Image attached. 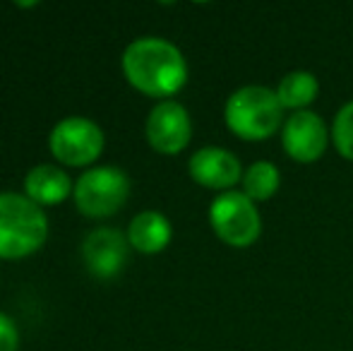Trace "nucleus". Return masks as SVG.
Wrapping results in <instances>:
<instances>
[{
    "label": "nucleus",
    "mask_w": 353,
    "mask_h": 351,
    "mask_svg": "<svg viewBox=\"0 0 353 351\" xmlns=\"http://www.w3.org/2000/svg\"><path fill=\"white\" fill-rule=\"evenodd\" d=\"M123 75L137 92L166 101L188 82V63L176 43L161 37H140L123 51Z\"/></svg>",
    "instance_id": "nucleus-1"
},
{
    "label": "nucleus",
    "mask_w": 353,
    "mask_h": 351,
    "mask_svg": "<svg viewBox=\"0 0 353 351\" xmlns=\"http://www.w3.org/2000/svg\"><path fill=\"white\" fill-rule=\"evenodd\" d=\"M48 239V217L19 192H0V260L34 255Z\"/></svg>",
    "instance_id": "nucleus-2"
},
{
    "label": "nucleus",
    "mask_w": 353,
    "mask_h": 351,
    "mask_svg": "<svg viewBox=\"0 0 353 351\" xmlns=\"http://www.w3.org/2000/svg\"><path fill=\"white\" fill-rule=\"evenodd\" d=\"M283 111L274 89L262 85L241 87L228 97L223 118L233 135L248 142H262L283 128Z\"/></svg>",
    "instance_id": "nucleus-3"
},
{
    "label": "nucleus",
    "mask_w": 353,
    "mask_h": 351,
    "mask_svg": "<svg viewBox=\"0 0 353 351\" xmlns=\"http://www.w3.org/2000/svg\"><path fill=\"white\" fill-rule=\"evenodd\" d=\"M74 205L89 219H106L130 197V178L118 166H94L74 183Z\"/></svg>",
    "instance_id": "nucleus-4"
},
{
    "label": "nucleus",
    "mask_w": 353,
    "mask_h": 351,
    "mask_svg": "<svg viewBox=\"0 0 353 351\" xmlns=\"http://www.w3.org/2000/svg\"><path fill=\"white\" fill-rule=\"evenodd\" d=\"M210 224L223 243L233 248H248L260 239L262 217L255 202L243 190H226L212 200Z\"/></svg>",
    "instance_id": "nucleus-5"
},
{
    "label": "nucleus",
    "mask_w": 353,
    "mask_h": 351,
    "mask_svg": "<svg viewBox=\"0 0 353 351\" xmlns=\"http://www.w3.org/2000/svg\"><path fill=\"white\" fill-rule=\"evenodd\" d=\"M106 137L103 130L84 116H68L53 126L48 150L65 166H89L101 157Z\"/></svg>",
    "instance_id": "nucleus-6"
},
{
    "label": "nucleus",
    "mask_w": 353,
    "mask_h": 351,
    "mask_svg": "<svg viewBox=\"0 0 353 351\" xmlns=\"http://www.w3.org/2000/svg\"><path fill=\"white\" fill-rule=\"evenodd\" d=\"M144 135L152 150L159 154H178L190 145L192 137V121L190 113L183 103L166 99L159 101L157 106L149 111L147 123H144Z\"/></svg>",
    "instance_id": "nucleus-7"
},
{
    "label": "nucleus",
    "mask_w": 353,
    "mask_h": 351,
    "mask_svg": "<svg viewBox=\"0 0 353 351\" xmlns=\"http://www.w3.org/2000/svg\"><path fill=\"white\" fill-rule=\"evenodd\" d=\"M281 145L283 152L293 161L312 164L327 152L330 145V130L327 123L312 111H296L283 121L281 128Z\"/></svg>",
    "instance_id": "nucleus-8"
},
{
    "label": "nucleus",
    "mask_w": 353,
    "mask_h": 351,
    "mask_svg": "<svg viewBox=\"0 0 353 351\" xmlns=\"http://www.w3.org/2000/svg\"><path fill=\"white\" fill-rule=\"evenodd\" d=\"M130 258V241L128 234H121L118 229H94L82 241V263L89 274L99 279H113L128 265Z\"/></svg>",
    "instance_id": "nucleus-9"
},
{
    "label": "nucleus",
    "mask_w": 353,
    "mask_h": 351,
    "mask_svg": "<svg viewBox=\"0 0 353 351\" xmlns=\"http://www.w3.org/2000/svg\"><path fill=\"white\" fill-rule=\"evenodd\" d=\"M188 171L195 183L212 190H231L238 181H243V166L236 154L223 147H202L188 161Z\"/></svg>",
    "instance_id": "nucleus-10"
},
{
    "label": "nucleus",
    "mask_w": 353,
    "mask_h": 351,
    "mask_svg": "<svg viewBox=\"0 0 353 351\" xmlns=\"http://www.w3.org/2000/svg\"><path fill=\"white\" fill-rule=\"evenodd\" d=\"M72 190L74 185L70 176L61 166L39 164L29 169V174L24 176V195L32 202H37L39 207L61 205L72 195Z\"/></svg>",
    "instance_id": "nucleus-11"
},
{
    "label": "nucleus",
    "mask_w": 353,
    "mask_h": 351,
    "mask_svg": "<svg viewBox=\"0 0 353 351\" xmlns=\"http://www.w3.org/2000/svg\"><path fill=\"white\" fill-rule=\"evenodd\" d=\"M171 221L157 210L140 212L137 217H132L130 226H128V241L130 248L137 250L142 255H157L171 243Z\"/></svg>",
    "instance_id": "nucleus-12"
},
{
    "label": "nucleus",
    "mask_w": 353,
    "mask_h": 351,
    "mask_svg": "<svg viewBox=\"0 0 353 351\" xmlns=\"http://www.w3.org/2000/svg\"><path fill=\"white\" fill-rule=\"evenodd\" d=\"M320 94V82L312 72L307 70H293L281 77L279 87H276V97H279L283 108L296 111H305Z\"/></svg>",
    "instance_id": "nucleus-13"
},
{
    "label": "nucleus",
    "mask_w": 353,
    "mask_h": 351,
    "mask_svg": "<svg viewBox=\"0 0 353 351\" xmlns=\"http://www.w3.org/2000/svg\"><path fill=\"white\" fill-rule=\"evenodd\" d=\"M243 192L252 202H265L276 195L281 185V174L272 161H255L243 171Z\"/></svg>",
    "instance_id": "nucleus-14"
},
{
    "label": "nucleus",
    "mask_w": 353,
    "mask_h": 351,
    "mask_svg": "<svg viewBox=\"0 0 353 351\" xmlns=\"http://www.w3.org/2000/svg\"><path fill=\"white\" fill-rule=\"evenodd\" d=\"M332 142L344 159L353 161V101L344 103L336 113L332 126Z\"/></svg>",
    "instance_id": "nucleus-15"
},
{
    "label": "nucleus",
    "mask_w": 353,
    "mask_h": 351,
    "mask_svg": "<svg viewBox=\"0 0 353 351\" xmlns=\"http://www.w3.org/2000/svg\"><path fill=\"white\" fill-rule=\"evenodd\" d=\"M19 349V330L10 315L0 313V351Z\"/></svg>",
    "instance_id": "nucleus-16"
}]
</instances>
